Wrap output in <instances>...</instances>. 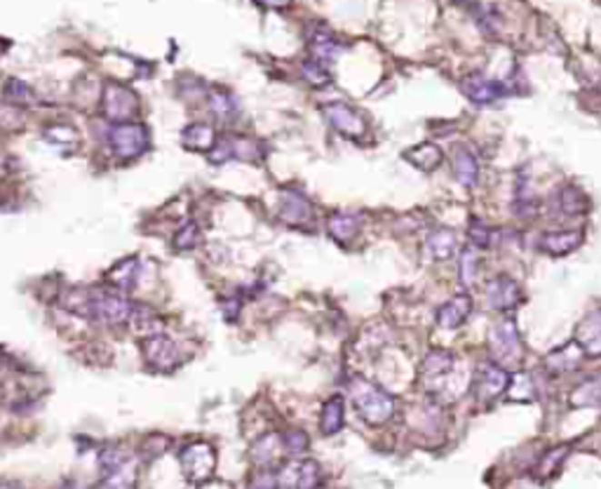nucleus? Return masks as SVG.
<instances>
[{
	"mask_svg": "<svg viewBox=\"0 0 601 489\" xmlns=\"http://www.w3.org/2000/svg\"><path fill=\"white\" fill-rule=\"evenodd\" d=\"M568 405L576 407V410H587V407H595V410H599L601 407V377L596 374V377H590L585 379L583 383H578V386L571 391V395H568Z\"/></svg>",
	"mask_w": 601,
	"mask_h": 489,
	"instance_id": "obj_25",
	"label": "nucleus"
},
{
	"mask_svg": "<svg viewBox=\"0 0 601 489\" xmlns=\"http://www.w3.org/2000/svg\"><path fill=\"white\" fill-rule=\"evenodd\" d=\"M135 478H136V471H135V466H132V462H123L120 466H115L108 471L102 489H132Z\"/></svg>",
	"mask_w": 601,
	"mask_h": 489,
	"instance_id": "obj_34",
	"label": "nucleus"
},
{
	"mask_svg": "<svg viewBox=\"0 0 601 489\" xmlns=\"http://www.w3.org/2000/svg\"><path fill=\"white\" fill-rule=\"evenodd\" d=\"M507 386H510V372L503 370V367L494 365V362H484L475 370L472 374V395L477 400L479 405H491L500 395L507 393Z\"/></svg>",
	"mask_w": 601,
	"mask_h": 489,
	"instance_id": "obj_5",
	"label": "nucleus"
},
{
	"mask_svg": "<svg viewBox=\"0 0 601 489\" xmlns=\"http://www.w3.org/2000/svg\"><path fill=\"white\" fill-rule=\"evenodd\" d=\"M479 273V250L467 245L461 250V257H458V282L463 287H470L475 282Z\"/></svg>",
	"mask_w": 601,
	"mask_h": 489,
	"instance_id": "obj_33",
	"label": "nucleus"
},
{
	"mask_svg": "<svg viewBox=\"0 0 601 489\" xmlns=\"http://www.w3.org/2000/svg\"><path fill=\"white\" fill-rule=\"evenodd\" d=\"M136 108H139L136 95L132 90H127L125 85L108 83L106 87H104L102 111L108 120H113V123H130Z\"/></svg>",
	"mask_w": 601,
	"mask_h": 489,
	"instance_id": "obj_8",
	"label": "nucleus"
},
{
	"mask_svg": "<svg viewBox=\"0 0 601 489\" xmlns=\"http://www.w3.org/2000/svg\"><path fill=\"white\" fill-rule=\"evenodd\" d=\"M144 355H146L148 367L160 372H172L181 365V351L167 334L153 337L144 341Z\"/></svg>",
	"mask_w": 601,
	"mask_h": 489,
	"instance_id": "obj_15",
	"label": "nucleus"
},
{
	"mask_svg": "<svg viewBox=\"0 0 601 489\" xmlns=\"http://www.w3.org/2000/svg\"><path fill=\"white\" fill-rule=\"evenodd\" d=\"M486 301L496 313H512L522 301V287L515 278L500 273V276L491 278L486 285Z\"/></svg>",
	"mask_w": 601,
	"mask_h": 489,
	"instance_id": "obj_10",
	"label": "nucleus"
},
{
	"mask_svg": "<svg viewBox=\"0 0 601 489\" xmlns=\"http://www.w3.org/2000/svg\"><path fill=\"white\" fill-rule=\"evenodd\" d=\"M325 118L326 123L332 125L336 132H341L343 137H348V139H362L366 135V120L360 111L350 104L343 102H332L325 104Z\"/></svg>",
	"mask_w": 601,
	"mask_h": 489,
	"instance_id": "obj_9",
	"label": "nucleus"
},
{
	"mask_svg": "<svg viewBox=\"0 0 601 489\" xmlns=\"http://www.w3.org/2000/svg\"><path fill=\"white\" fill-rule=\"evenodd\" d=\"M576 343L580 346L585 355L599 358L601 355V311L587 313L576 327Z\"/></svg>",
	"mask_w": 601,
	"mask_h": 489,
	"instance_id": "obj_18",
	"label": "nucleus"
},
{
	"mask_svg": "<svg viewBox=\"0 0 601 489\" xmlns=\"http://www.w3.org/2000/svg\"><path fill=\"white\" fill-rule=\"evenodd\" d=\"M350 388V400H353L355 412L362 416V422L369 426H386L395 416V398L383 391L381 386L371 383L369 379L353 377L348 383Z\"/></svg>",
	"mask_w": 601,
	"mask_h": 489,
	"instance_id": "obj_1",
	"label": "nucleus"
},
{
	"mask_svg": "<svg viewBox=\"0 0 601 489\" xmlns=\"http://www.w3.org/2000/svg\"><path fill=\"white\" fill-rule=\"evenodd\" d=\"M200 242V231H197L195 224H185L179 233L175 236V248L185 252V250H193Z\"/></svg>",
	"mask_w": 601,
	"mask_h": 489,
	"instance_id": "obj_40",
	"label": "nucleus"
},
{
	"mask_svg": "<svg viewBox=\"0 0 601 489\" xmlns=\"http://www.w3.org/2000/svg\"><path fill=\"white\" fill-rule=\"evenodd\" d=\"M338 55H341V43L329 31H317L310 38V59H315V62L332 66Z\"/></svg>",
	"mask_w": 601,
	"mask_h": 489,
	"instance_id": "obj_26",
	"label": "nucleus"
},
{
	"mask_svg": "<svg viewBox=\"0 0 601 489\" xmlns=\"http://www.w3.org/2000/svg\"><path fill=\"white\" fill-rule=\"evenodd\" d=\"M139 276H141L139 261H136L135 257H130V259H123L120 264L113 266L108 280L118 287V290H123V292H130L132 287L136 285V280H139Z\"/></svg>",
	"mask_w": 601,
	"mask_h": 489,
	"instance_id": "obj_30",
	"label": "nucleus"
},
{
	"mask_svg": "<svg viewBox=\"0 0 601 489\" xmlns=\"http://www.w3.org/2000/svg\"><path fill=\"white\" fill-rule=\"evenodd\" d=\"M5 95L12 97V99H15V102H19V104H26V102H31V99H34V92L28 90V85L19 83V80H10V83H7Z\"/></svg>",
	"mask_w": 601,
	"mask_h": 489,
	"instance_id": "obj_41",
	"label": "nucleus"
},
{
	"mask_svg": "<svg viewBox=\"0 0 601 489\" xmlns=\"http://www.w3.org/2000/svg\"><path fill=\"white\" fill-rule=\"evenodd\" d=\"M580 242H583V233L574 231V229H566V231H550L540 238L538 250L540 252H546L547 257L559 259L571 254L574 250H578Z\"/></svg>",
	"mask_w": 601,
	"mask_h": 489,
	"instance_id": "obj_20",
	"label": "nucleus"
},
{
	"mask_svg": "<svg viewBox=\"0 0 601 489\" xmlns=\"http://www.w3.org/2000/svg\"><path fill=\"white\" fill-rule=\"evenodd\" d=\"M467 238H470V245L477 250H486L494 245V231H491L489 226L484 224L479 219H472L470 231H467Z\"/></svg>",
	"mask_w": 601,
	"mask_h": 489,
	"instance_id": "obj_37",
	"label": "nucleus"
},
{
	"mask_svg": "<svg viewBox=\"0 0 601 489\" xmlns=\"http://www.w3.org/2000/svg\"><path fill=\"white\" fill-rule=\"evenodd\" d=\"M556 203H559V209L566 217H580L590 209V200L580 191L578 186H564L559 196H556Z\"/></svg>",
	"mask_w": 601,
	"mask_h": 489,
	"instance_id": "obj_29",
	"label": "nucleus"
},
{
	"mask_svg": "<svg viewBox=\"0 0 601 489\" xmlns=\"http://www.w3.org/2000/svg\"><path fill=\"white\" fill-rule=\"evenodd\" d=\"M343 422H346V400L341 395H332L322 407L320 431L325 435H336L341 433Z\"/></svg>",
	"mask_w": 601,
	"mask_h": 489,
	"instance_id": "obj_27",
	"label": "nucleus"
},
{
	"mask_svg": "<svg viewBox=\"0 0 601 489\" xmlns=\"http://www.w3.org/2000/svg\"><path fill=\"white\" fill-rule=\"evenodd\" d=\"M127 325H130L132 332H135L139 339H144V341L165 334V321L146 304H132Z\"/></svg>",
	"mask_w": 601,
	"mask_h": 489,
	"instance_id": "obj_17",
	"label": "nucleus"
},
{
	"mask_svg": "<svg viewBox=\"0 0 601 489\" xmlns=\"http://www.w3.org/2000/svg\"><path fill=\"white\" fill-rule=\"evenodd\" d=\"M83 311L99 325L120 327L127 325V321H130L132 304L123 294L111 292V290H99V292H92L85 297Z\"/></svg>",
	"mask_w": 601,
	"mask_h": 489,
	"instance_id": "obj_3",
	"label": "nucleus"
},
{
	"mask_svg": "<svg viewBox=\"0 0 601 489\" xmlns=\"http://www.w3.org/2000/svg\"><path fill=\"white\" fill-rule=\"evenodd\" d=\"M566 454H568V444H562V447H555V450L547 452V454L543 456L540 466H538L540 475H543V478L552 475V471H555V468L564 462V456H566Z\"/></svg>",
	"mask_w": 601,
	"mask_h": 489,
	"instance_id": "obj_39",
	"label": "nucleus"
},
{
	"mask_svg": "<svg viewBox=\"0 0 601 489\" xmlns=\"http://www.w3.org/2000/svg\"><path fill=\"white\" fill-rule=\"evenodd\" d=\"M259 3H264V5H270V7H285V5H289V0H259Z\"/></svg>",
	"mask_w": 601,
	"mask_h": 489,
	"instance_id": "obj_43",
	"label": "nucleus"
},
{
	"mask_svg": "<svg viewBox=\"0 0 601 489\" xmlns=\"http://www.w3.org/2000/svg\"><path fill=\"white\" fill-rule=\"evenodd\" d=\"M5 47H7V43H3V40H0V55L5 52Z\"/></svg>",
	"mask_w": 601,
	"mask_h": 489,
	"instance_id": "obj_44",
	"label": "nucleus"
},
{
	"mask_svg": "<svg viewBox=\"0 0 601 489\" xmlns=\"http://www.w3.org/2000/svg\"><path fill=\"white\" fill-rule=\"evenodd\" d=\"M507 395H510V400H517V402H531V400H536V379L528 372L510 374Z\"/></svg>",
	"mask_w": 601,
	"mask_h": 489,
	"instance_id": "obj_31",
	"label": "nucleus"
},
{
	"mask_svg": "<svg viewBox=\"0 0 601 489\" xmlns=\"http://www.w3.org/2000/svg\"><path fill=\"white\" fill-rule=\"evenodd\" d=\"M454 175L456 181L466 188L479 181V158L475 156V151L467 147H458L454 153Z\"/></svg>",
	"mask_w": 601,
	"mask_h": 489,
	"instance_id": "obj_22",
	"label": "nucleus"
},
{
	"mask_svg": "<svg viewBox=\"0 0 601 489\" xmlns=\"http://www.w3.org/2000/svg\"><path fill=\"white\" fill-rule=\"evenodd\" d=\"M461 90L463 95H466L472 104H477V107H491V104H496L510 92L506 83H498V80H491L479 74L463 78Z\"/></svg>",
	"mask_w": 601,
	"mask_h": 489,
	"instance_id": "obj_13",
	"label": "nucleus"
},
{
	"mask_svg": "<svg viewBox=\"0 0 601 489\" xmlns=\"http://www.w3.org/2000/svg\"><path fill=\"white\" fill-rule=\"evenodd\" d=\"M322 483L320 464L313 459H304V462L285 464L280 471L275 473L277 489H317Z\"/></svg>",
	"mask_w": 601,
	"mask_h": 489,
	"instance_id": "obj_6",
	"label": "nucleus"
},
{
	"mask_svg": "<svg viewBox=\"0 0 601 489\" xmlns=\"http://www.w3.org/2000/svg\"><path fill=\"white\" fill-rule=\"evenodd\" d=\"M184 144H185V148L207 153V151H212L214 144H216V132H214L212 125L193 123L184 129Z\"/></svg>",
	"mask_w": 601,
	"mask_h": 489,
	"instance_id": "obj_28",
	"label": "nucleus"
},
{
	"mask_svg": "<svg viewBox=\"0 0 601 489\" xmlns=\"http://www.w3.org/2000/svg\"><path fill=\"white\" fill-rule=\"evenodd\" d=\"M108 147L120 160H135L151 147V135L141 123H115L108 129Z\"/></svg>",
	"mask_w": 601,
	"mask_h": 489,
	"instance_id": "obj_4",
	"label": "nucleus"
},
{
	"mask_svg": "<svg viewBox=\"0 0 601 489\" xmlns=\"http://www.w3.org/2000/svg\"><path fill=\"white\" fill-rule=\"evenodd\" d=\"M280 219L285 224L294 226V229H313L315 209L313 203L301 191L287 188L282 193V205H280Z\"/></svg>",
	"mask_w": 601,
	"mask_h": 489,
	"instance_id": "obj_14",
	"label": "nucleus"
},
{
	"mask_svg": "<svg viewBox=\"0 0 601 489\" xmlns=\"http://www.w3.org/2000/svg\"><path fill=\"white\" fill-rule=\"evenodd\" d=\"M456 367V355L446 349H433L427 351V355L421 362V374L423 382H426L427 391L433 395H437L439 386L449 377Z\"/></svg>",
	"mask_w": 601,
	"mask_h": 489,
	"instance_id": "obj_12",
	"label": "nucleus"
},
{
	"mask_svg": "<svg viewBox=\"0 0 601 489\" xmlns=\"http://www.w3.org/2000/svg\"><path fill=\"white\" fill-rule=\"evenodd\" d=\"M362 229V217L355 212H334L326 219V231L336 242H350Z\"/></svg>",
	"mask_w": 601,
	"mask_h": 489,
	"instance_id": "obj_23",
	"label": "nucleus"
},
{
	"mask_svg": "<svg viewBox=\"0 0 601 489\" xmlns=\"http://www.w3.org/2000/svg\"><path fill=\"white\" fill-rule=\"evenodd\" d=\"M301 74H304L306 83L317 87V90H322V87L332 83V71H329V66L315 62V59H306V62L301 64Z\"/></svg>",
	"mask_w": 601,
	"mask_h": 489,
	"instance_id": "obj_35",
	"label": "nucleus"
},
{
	"mask_svg": "<svg viewBox=\"0 0 601 489\" xmlns=\"http://www.w3.org/2000/svg\"><path fill=\"white\" fill-rule=\"evenodd\" d=\"M282 438V447H285V452L292 456H298L304 454L306 450H308V435L304 433V431H298V428H294V431H287L285 435H280Z\"/></svg>",
	"mask_w": 601,
	"mask_h": 489,
	"instance_id": "obj_38",
	"label": "nucleus"
},
{
	"mask_svg": "<svg viewBox=\"0 0 601 489\" xmlns=\"http://www.w3.org/2000/svg\"><path fill=\"white\" fill-rule=\"evenodd\" d=\"M252 489H277L275 475H261V478L252 484Z\"/></svg>",
	"mask_w": 601,
	"mask_h": 489,
	"instance_id": "obj_42",
	"label": "nucleus"
},
{
	"mask_svg": "<svg viewBox=\"0 0 601 489\" xmlns=\"http://www.w3.org/2000/svg\"><path fill=\"white\" fill-rule=\"evenodd\" d=\"M209 108H212L214 116H219V118H233L237 113V102L231 92L212 90L209 92Z\"/></svg>",
	"mask_w": 601,
	"mask_h": 489,
	"instance_id": "obj_36",
	"label": "nucleus"
},
{
	"mask_svg": "<svg viewBox=\"0 0 601 489\" xmlns=\"http://www.w3.org/2000/svg\"><path fill=\"white\" fill-rule=\"evenodd\" d=\"M489 358L494 365L503 370H517L524 362V341L519 334V327L515 318L506 315L498 322H494L489 330Z\"/></svg>",
	"mask_w": 601,
	"mask_h": 489,
	"instance_id": "obj_2",
	"label": "nucleus"
},
{
	"mask_svg": "<svg viewBox=\"0 0 601 489\" xmlns=\"http://www.w3.org/2000/svg\"><path fill=\"white\" fill-rule=\"evenodd\" d=\"M280 452H285L280 435H264L259 443L254 444L252 459L259 464V466H268V464L275 462Z\"/></svg>",
	"mask_w": 601,
	"mask_h": 489,
	"instance_id": "obj_32",
	"label": "nucleus"
},
{
	"mask_svg": "<svg viewBox=\"0 0 601 489\" xmlns=\"http://www.w3.org/2000/svg\"><path fill=\"white\" fill-rule=\"evenodd\" d=\"M456 250H458V236H456L454 229L442 226V229H435L426 238V252L435 261H446V259L454 257Z\"/></svg>",
	"mask_w": 601,
	"mask_h": 489,
	"instance_id": "obj_21",
	"label": "nucleus"
},
{
	"mask_svg": "<svg viewBox=\"0 0 601 489\" xmlns=\"http://www.w3.org/2000/svg\"><path fill=\"white\" fill-rule=\"evenodd\" d=\"M181 466L191 483H205L216 468V452L207 443H193L181 452Z\"/></svg>",
	"mask_w": 601,
	"mask_h": 489,
	"instance_id": "obj_7",
	"label": "nucleus"
},
{
	"mask_svg": "<svg viewBox=\"0 0 601 489\" xmlns=\"http://www.w3.org/2000/svg\"><path fill=\"white\" fill-rule=\"evenodd\" d=\"M264 158V148L254 139L245 137H231L225 141H216L212 148V163L221 165L225 160H245V163H256Z\"/></svg>",
	"mask_w": 601,
	"mask_h": 489,
	"instance_id": "obj_11",
	"label": "nucleus"
},
{
	"mask_svg": "<svg viewBox=\"0 0 601 489\" xmlns=\"http://www.w3.org/2000/svg\"><path fill=\"white\" fill-rule=\"evenodd\" d=\"M402 156H405V160H409L414 168L423 169V172H433V169H437L439 165H442V160H445L442 148H439L437 144H430V141H423V144L406 148Z\"/></svg>",
	"mask_w": 601,
	"mask_h": 489,
	"instance_id": "obj_24",
	"label": "nucleus"
},
{
	"mask_svg": "<svg viewBox=\"0 0 601 489\" xmlns=\"http://www.w3.org/2000/svg\"><path fill=\"white\" fill-rule=\"evenodd\" d=\"M583 358L585 353L580 351L578 343L568 341L546 355V370L550 372L552 377H564V374H571V372L578 370Z\"/></svg>",
	"mask_w": 601,
	"mask_h": 489,
	"instance_id": "obj_16",
	"label": "nucleus"
},
{
	"mask_svg": "<svg viewBox=\"0 0 601 489\" xmlns=\"http://www.w3.org/2000/svg\"><path fill=\"white\" fill-rule=\"evenodd\" d=\"M472 313V299L467 294H456L437 309V325L442 330H458L466 325Z\"/></svg>",
	"mask_w": 601,
	"mask_h": 489,
	"instance_id": "obj_19",
	"label": "nucleus"
}]
</instances>
